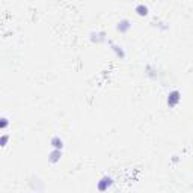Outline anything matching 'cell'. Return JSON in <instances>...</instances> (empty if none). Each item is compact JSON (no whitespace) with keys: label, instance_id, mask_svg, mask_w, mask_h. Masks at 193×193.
Segmentation results:
<instances>
[{"label":"cell","instance_id":"cell-1","mask_svg":"<svg viewBox=\"0 0 193 193\" xmlns=\"http://www.w3.org/2000/svg\"><path fill=\"white\" fill-rule=\"evenodd\" d=\"M179 100H181V96H179L178 91H172V92L169 94V96H167V106H169V107L177 106L179 103Z\"/></svg>","mask_w":193,"mask_h":193},{"label":"cell","instance_id":"cell-2","mask_svg":"<svg viewBox=\"0 0 193 193\" xmlns=\"http://www.w3.org/2000/svg\"><path fill=\"white\" fill-rule=\"evenodd\" d=\"M51 145H53V148H56V150H62V148H64V140L59 138V136H55V138L51 139Z\"/></svg>","mask_w":193,"mask_h":193},{"label":"cell","instance_id":"cell-3","mask_svg":"<svg viewBox=\"0 0 193 193\" xmlns=\"http://www.w3.org/2000/svg\"><path fill=\"white\" fill-rule=\"evenodd\" d=\"M116 29H118L119 32H127V30L130 29V21H128V20H122V21H119L118 26H116Z\"/></svg>","mask_w":193,"mask_h":193},{"label":"cell","instance_id":"cell-4","mask_svg":"<svg viewBox=\"0 0 193 193\" xmlns=\"http://www.w3.org/2000/svg\"><path fill=\"white\" fill-rule=\"evenodd\" d=\"M134 11H136V14L140 15V17H145V15H148V8H146L145 5H138Z\"/></svg>","mask_w":193,"mask_h":193},{"label":"cell","instance_id":"cell-5","mask_svg":"<svg viewBox=\"0 0 193 193\" xmlns=\"http://www.w3.org/2000/svg\"><path fill=\"white\" fill-rule=\"evenodd\" d=\"M60 157H62V152H60V150H56V148H55V150L51 151V154H50V162H53V163H55V162H57Z\"/></svg>","mask_w":193,"mask_h":193},{"label":"cell","instance_id":"cell-6","mask_svg":"<svg viewBox=\"0 0 193 193\" xmlns=\"http://www.w3.org/2000/svg\"><path fill=\"white\" fill-rule=\"evenodd\" d=\"M8 139H9V136H8V134H3V136L0 138V145H2V146H6V143H8Z\"/></svg>","mask_w":193,"mask_h":193},{"label":"cell","instance_id":"cell-7","mask_svg":"<svg viewBox=\"0 0 193 193\" xmlns=\"http://www.w3.org/2000/svg\"><path fill=\"white\" fill-rule=\"evenodd\" d=\"M8 124H9V122H8V119L3 116V118H2V125H0V128H2V130H5V128L8 127Z\"/></svg>","mask_w":193,"mask_h":193}]
</instances>
